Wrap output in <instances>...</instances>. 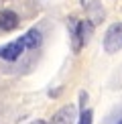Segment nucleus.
Here are the masks:
<instances>
[{"label":"nucleus","instance_id":"5","mask_svg":"<svg viewBox=\"0 0 122 124\" xmlns=\"http://www.w3.org/2000/svg\"><path fill=\"white\" fill-rule=\"evenodd\" d=\"M73 120H75V110L71 104H67L55 112L49 124H73Z\"/></svg>","mask_w":122,"mask_h":124},{"label":"nucleus","instance_id":"1","mask_svg":"<svg viewBox=\"0 0 122 124\" xmlns=\"http://www.w3.org/2000/svg\"><path fill=\"white\" fill-rule=\"evenodd\" d=\"M69 33H71V49L73 53H79L84 49V45L90 41L92 33H94V23L92 20H69Z\"/></svg>","mask_w":122,"mask_h":124},{"label":"nucleus","instance_id":"9","mask_svg":"<svg viewBox=\"0 0 122 124\" xmlns=\"http://www.w3.org/2000/svg\"><path fill=\"white\" fill-rule=\"evenodd\" d=\"M33 124H47L45 120H37V122H33Z\"/></svg>","mask_w":122,"mask_h":124},{"label":"nucleus","instance_id":"6","mask_svg":"<svg viewBox=\"0 0 122 124\" xmlns=\"http://www.w3.org/2000/svg\"><path fill=\"white\" fill-rule=\"evenodd\" d=\"M41 41H43V37H41L39 29H30V31H27V33L20 37V43L24 45V49H37V47H41Z\"/></svg>","mask_w":122,"mask_h":124},{"label":"nucleus","instance_id":"3","mask_svg":"<svg viewBox=\"0 0 122 124\" xmlns=\"http://www.w3.org/2000/svg\"><path fill=\"white\" fill-rule=\"evenodd\" d=\"M24 45L20 43V39L16 41H12V43H6L4 47H0V59H4V61H16L20 59V55L24 53Z\"/></svg>","mask_w":122,"mask_h":124},{"label":"nucleus","instance_id":"8","mask_svg":"<svg viewBox=\"0 0 122 124\" xmlns=\"http://www.w3.org/2000/svg\"><path fill=\"white\" fill-rule=\"evenodd\" d=\"M92 120H94V114H92V110H88V108H84L79 114V122L77 124H92Z\"/></svg>","mask_w":122,"mask_h":124},{"label":"nucleus","instance_id":"10","mask_svg":"<svg viewBox=\"0 0 122 124\" xmlns=\"http://www.w3.org/2000/svg\"><path fill=\"white\" fill-rule=\"evenodd\" d=\"M116 124H122V120H118V122H116Z\"/></svg>","mask_w":122,"mask_h":124},{"label":"nucleus","instance_id":"4","mask_svg":"<svg viewBox=\"0 0 122 124\" xmlns=\"http://www.w3.org/2000/svg\"><path fill=\"white\" fill-rule=\"evenodd\" d=\"M18 23H20V18H18V14L14 10H10V8L0 10V31H4V33L14 31L18 27Z\"/></svg>","mask_w":122,"mask_h":124},{"label":"nucleus","instance_id":"7","mask_svg":"<svg viewBox=\"0 0 122 124\" xmlns=\"http://www.w3.org/2000/svg\"><path fill=\"white\" fill-rule=\"evenodd\" d=\"M81 4H84V8L88 10L90 14H96L92 23H98V20L104 18V10H102V6H100L98 0H81Z\"/></svg>","mask_w":122,"mask_h":124},{"label":"nucleus","instance_id":"2","mask_svg":"<svg viewBox=\"0 0 122 124\" xmlns=\"http://www.w3.org/2000/svg\"><path fill=\"white\" fill-rule=\"evenodd\" d=\"M104 49L106 53H116L122 49V23H116L104 35Z\"/></svg>","mask_w":122,"mask_h":124}]
</instances>
